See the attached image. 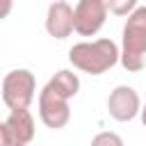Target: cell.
Masks as SVG:
<instances>
[{"instance_id": "obj_7", "label": "cell", "mask_w": 146, "mask_h": 146, "mask_svg": "<svg viewBox=\"0 0 146 146\" xmlns=\"http://www.w3.org/2000/svg\"><path fill=\"white\" fill-rule=\"evenodd\" d=\"M107 18L105 0H80L75 5V32L80 36H94Z\"/></svg>"}, {"instance_id": "obj_5", "label": "cell", "mask_w": 146, "mask_h": 146, "mask_svg": "<svg viewBox=\"0 0 146 146\" xmlns=\"http://www.w3.org/2000/svg\"><path fill=\"white\" fill-rule=\"evenodd\" d=\"M39 116L46 128L59 130L71 121V107L64 96H59L50 84L39 91Z\"/></svg>"}, {"instance_id": "obj_4", "label": "cell", "mask_w": 146, "mask_h": 146, "mask_svg": "<svg viewBox=\"0 0 146 146\" xmlns=\"http://www.w3.org/2000/svg\"><path fill=\"white\" fill-rule=\"evenodd\" d=\"M34 139V116L30 110L9 112L0 123V146H27Z\"/></svg>"}, {"instance_id": "obj_11", "label": "cell", "mask_w": 146, "mask_h": 146, "mask_svg": "<svg viewBox=\"0 0 146 146\" xmlns=\"http://www.w3.org/2000/svg\"><path fill=\"white\" fill-rule=\"evenodd\" d=\"M89 146H123V139L116 132H112V130H103V132H98L91 139Z\"/></svg>"}, {"instance_id": "obj_2", "label": "cell", "mask_w": 146, "mask_h": 146, "mask_svg": "<svg viewBox=\"0 0 146 146\" xmlns=\"http://www.w3.org/2000/svg\"><path fill=\"white\" fill-rule=\"evenodd\" d=\"M121 64L125 71L137 73L146 66V5H139L123 25Z\"/></svg>"}, {"instance_id": "obj_8", "label": "cell", "mask_w": 146, "mask_h": 146, "mask_svg": "<svg viewBox=\"0 0 146 146\" xmlns=\"http://www.w3.org/2000/svg\"><path fill=\"white\" fill-rule=\"evenodd\" d=\"M46 30L52 39H66L71 32H75V7H71L64 0H57L46 11Z\"/></svg>"}, {"instance_id": "obj_9", "label": "cell", "mask_w": 146, "mask_h": 146, "mask_svg": "<svg viewBox=\"0 0 146 146\" xmlns=\"http://www.w3.org/2000/svg\"><path fill=\"white\" fill-rule=\"evenodd\" d=\"M48 84H50L59 96H64L66 100H71V98L80 91V78H78V73H73V71H68V68L57 71V73L48 80Z\"/></svg>"}, {"instance_id": "obj_12", "label": "cell", "mask_w": 146, "mask_h": 146, "mask_svg": "<svg viewBox=\"0 0 146 146\" xmlns=\"http://www.w3.org/2000/svg\"><path fill=\"white\" fill-rule=\"evenodd\" d=\"M139 116H141V123H144V128H146V103L141 105V114H139Z\"/></svg>"}, {"instance_id": "obj_6", "label": "cell", "mask_w": 146, "mask_h": 146, "mask_svg": "<svg viewBox=\"0 0 146 146\" xmlns=\"http://www.w3.org/2000/svg\"><path fill=\"white\" fill-rule=\"evenodd\" d=\"M107 112L114 121L119 123H128L132 121L137 114H141V100H139V94L128 87V84H119L110 91L107 96Z\"/></svg>"}, {"instance_id": "obj_1", "label": "cell", "mask_w": 146, "mask_h": 146, "mask_svg": "<svg viewBox=\"0 0 146 146\" xmlns=\"http://www.w3.org/2000/svg\"><path fill=\"white\" fill-rule=\"evenodd\" d=\"M68 62L73 68L89 73V75H100L110 71L116 62H121V48L112 39H96V41H80L68 50Z\"/></svg>"}, {"instance_id": "obj_3", "label": "cell", "mask_w": 146, "mask_h": 146, "mask_svg": "<svg viewBox=\"0 0 146 146\" xmlns=\"http://www.w3.org/2000/svg\"><path fill=\"white\" fill-rule=\"evenodd\" d=\"M36 94V80L34 73L27 68H14L2 78V103L9 107V112L27 110Z\"/></svg>"}, {"instance_id": "obj_10", "label": "cell", "mask_w": 146, "mask_h": 146, "mask_svg": "<svg viewBox=\"0 0 146 146\" xmlns=\"http://www.w3.org/2000/svg\"><path fill=\"white\" fill-rule=\"evenodd\" d=\"M137 0H110L107 2V11L114 16H130L137 9Z\"/></svg>"}]
</instances>
